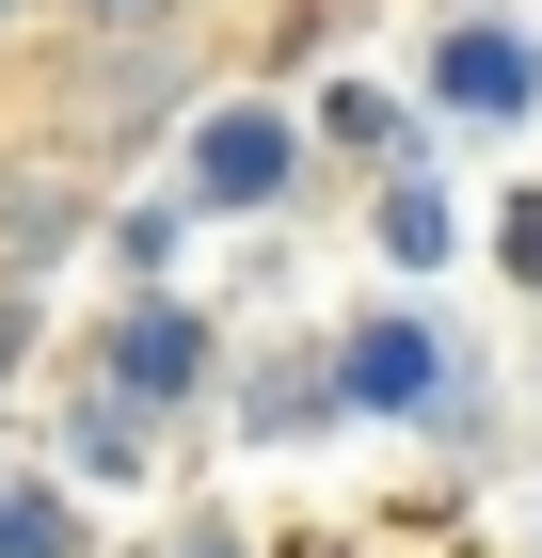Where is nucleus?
<instances>
[{
    "label": "nucleus",
    "instance_id": "obj_1",
    "mask_svg": "<svg viewBox=\"0 0 542 558\" xmlns=\"http://www.w3.org/2000/svg\"><path fill=\"white\" fill-rule=\"evenodd\" d=\"M303 160H320V129L288 96H192L176 112V208H208V223H272L303 192Z\"/></svg>",
    "mask_w": 542,
    "mask_h": 558
},
{
    "label": "nucleus",
    "instance_id": "obj_2",
    "mask_svg": "<svg viewBox=\"0 0 542 558\" xmlns=\"http://www.w3.org/2000/svg\"><path fill=\"white\" fill-rule=\"evenodd\" d=\"M431 112H462V129H527V112H542V48L510 33V16H447V33H431Z\"/></svg>",
    "mask_w": 542,
    "mask_h": 558
},
{
    "label": "nucleus",
    "instance_id": "obj_3",
    "mask_svg": "<svg viewBox=\"0 0 542 558\" xmlns=\"http://www.w3.org/2000/svg\"><path fill=\"white\" fill-rule=\"evenodd\" d=\"M96 384H128L144 415H176V399L208 384V319H192L176 288H128V303H112V336H96Z\"/></svg>",
    "mask_w": 542,
    "mask_h": 558
},
{
    "label": "nucleus",
    "instance_id": "obj_4",
    "mask_svg": "<svg viewBox=\"0 0 542 558\" xmlns=\"http://www.w3.org/2000/svg\"><path fill=\"white\" fill-rule=\"evenodd\" d=\"M431 384H447V351H431L415 303H368V319L335 336V399H351V415H431Z\"/></svg>",
    "mask_w": 542,
    "mask_h": 558
},
{
    "label": "nucleus",
    "instance_id": "obj_5",
    "mask_svg": "<svg viewBox=\"0 0 542 558\" xmlns=\"http://www.w3.org/2000/svg\"><path fill=\"white\" fill-rule=\"evenodd\" d=\"M48 48H64V33H48ZM176 48H192V33H176ZM176 48H64V129H144V112H176V96H192V64H176Z\"/></svg>",
    "mask_w": 542,
    "mask_h": 558
},
{
    "label": "nucleus",
    "instance_id": "obj_6",
    "mask_svg": "<svg viewBox=\"0 0 542 558\" xmlns=\"http://www.w3.org/2000/svg\"><path fill=\"white\" fill-rule=\"evenodd\" d=\"M144 463H160V415H144L128 384H81V399H64V478H144Z\"/></svg>",
    "mask_w": 542,
    "mask_h": 558
},
{
    "label": "nucleus",
    "instance_id": "obj_7",
    "mask_svg": "<svg viewBox=\"0 0 542 558\" xmlns=\"http://www.w3.org/2000/svg\"><path fill=\"white\" fill-rule=\"evenodd\" d=\"M368 240H383V271H447V240H462V208H447V175H383L368 192Z\"/></svg>",
    "mask_w": 542,
    "mask_h": 558
},
{
    "label": "nucleus",
    "instance_id": "obj_8",
    "mask_svg": "<svg viewBox=\"0 0 542 558\" xmlns=\"http://www.w3.org/2000/svg\"><path fill=\"white\" fill-rule=\"evenodd\" d=\"M192 16H208V0H48V33H64V48H176Z\"/></svg>",
    "mask_w": 542,
    "mask_h": 558
},
{
    "label": "nucleus",
    "instance_id": "obj_9",
    "mask_svg": "<svg viewBox=\"0 0 542 558\" xmlns=\"http://www.w3.org/2000/svg\"><path fill=\"white\" fill-rule=\"evenodd\" d=\"M0 558H81V511H64V478H0Z\"/></svg>",
    "mask_w": 542,
    "mask_h": 558
},
{
    "label": "nucleus",
    "instance_id": "obj_10",
    "mask_svg": "<svg viewBox=\"0 0 542 558\" xmlns=\"http://www.w3.org/2000/svg\"><path fill=\"white\" fill-rule=\"evenodd\" d=\"M320 144H399V96H368V81H335V96H320Z\"/></svg>",
    "mask_w": 542,
    "mask_h": 558
},
{
    "label": "nucleus",
    "instance_id": "obj_11",
    "mask_svg": "<svg viewBox=\"0 0 542 558\" xmlns=\"http://www.w3.org/2000/svg\"><path fill=\"white\" fill-rule=\"evenodd\" d=\"M33 336H48V288H16V271H0V384L33 367Z\"/></svg>",
    "mask_w": 542,
    "mask_h": 558
},
{
    "label": "nucleus",
    "instance_id": "obj_12",
    "mask_svg": "<svg viewBox=\"0 0 542 558\" xmlns=\"http://www.w3.org/2000/svg\"><path fill=\"white\" fill-rule=\"evenodd\" d=\"M48 48V0H0V64H33Z\"/></svg>",
    "mask_w": 542,
    "mask_h": 558
},
{
    "label": "nucleus",
    "instance_id": "obj_13",
    "mask_svg": "<svg viewBox=\"0 0 542 558\" xmlns=\"http://www.w3.org/2000/svg\"><path fill=\"white\" fill-rule=\"evenodd\" d=\"M510 271H527V288H542V208H510Z\"/></svg>",
    "mask_w": 542,
    "mask_h": 558
},
{
    "label": "nucleus",
    "instance_id": "obj_14",
    "mask_svg": "<svg viewBox=\"0 0 542 558\" xmlns=\"http://www.w3.org/2000/svg\"><path fill=\"white\" fill-rule=\"evenodd\" d=\"M160 558H208V543H160Z\"/></svg>",
    "mask_w": 542,
    "mask_h": 558
}]
</instances>
